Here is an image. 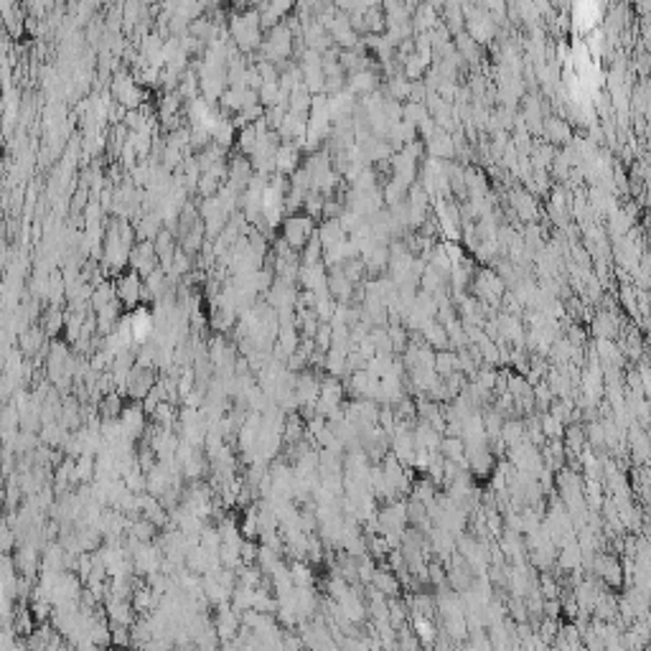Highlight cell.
<instances>
[{
	"label": "cell",
	"mask_w": 651,
	"mask_h": 651,
	"mask_svg": "<svg viewBox=\"0 0 651 651\" xmlns=\"http://www.w3.org/2000/svg\"><path fill=\"white\" fill-rule=\"evenodd\" d=\"M596 567H598V575L603 578L605 585L618 588L620 582H623V570H620L618 559H616V557H608V555H603V557H598Z\"/></svg>",
	"instance_id": "4"
},
{
	"label": "cell",
	"mask_w": 651,
	"mask_h": 651,
	"mask_svg": "<svg viewBox=\"0 0 651 651\" xmlns=\"http://www.w3.org/2000/svg\"><path fill=\"white\" fill-rule=\"evenodd\" d=\"M573 18L578 28L588 31V28H593V26L600 21V6H588V3H585V6H575Z\"/></svg>",
	"instance_id": "7"
},
{
	"label": "cell",
	"mask_w": 651,
	"mask_h": 651,
	"mask_svg": "<svg viewBox=\"0 0 651 651\" xmlns=\"http://www.w3.org/2000/svg\"><path fill=\"white\" fill-rule=\"evenodd\" d=\"M112 290H115L117 303H123V306H128V308L140 306V300L146 298V283H143V277H140L135 270L123 272V275L117 277V285Z\"/></svg>",
	"instance_id": "2"
},
{
	"label": "cell",
	"mask_w": 651,
	"mask_h": 651,
	"mask_svg": "<svg viewBox=\"0 0 651 651\" xmlns=\"http://www.w3.org/2000/svg\"><path fill=\"white\" fill-rule=\"evenodd\" d=\"M311 234H313V219L308 214H290L283 222V239L288 250H306Z\"/></svg>",
	"instance_id": "1"
},
{
	"label": "cell",
	"mask_w": 651,
	"mask_h": 651,
	"mask_svg": "<svg viewBox=\"0 0 651 651\" xmlns=\"http://www.w3.org/2000/svg\"><path fill=\"white\" fill-rule=\"evenodd\" d=\"M298 161H300V153H298V148L295 146H290V143L277 146L275 168L280 171V173H295V171H298Z\"/></svg>",
	"instance_id": "5"
},
{
	"label": "cell",
	"mask_w": 651,
	"mask_h": 651,
	"mask_svg": "<svg viewBox=\"0 0 651 651\" xmlns=\"http://www.w3.org/2000/svg\"><path fill=\"white\" fill-rule=\"evenodd\" d=\"M372 582H374V590H379L384 596H394L399 590L397 578H394L390 570H376V573L372 575Z\"/></svg>",
	"instance_id": "9"
},
{
	"label": "cell",
	"mask_w": 651,
	"mask_h": 651,
	"mask_svg": "<svg viewBox=\"0 0 651 651\" xmlns=\"http://www.w3.org/2000/svg\"><path fill=\"white\" fill-rule=\"evenodd\" d=\"M115 94H117V100H120V105H128V107H135L140 100V89L135 87V82H132L130 77H117Z\"/></svg>",
	"instance_id": "6"
},
{
	"label": "cell",
	"mask_w": 651,
	"mask_h": 651,
	"mask_svg": "<svg viewBox=\"0 0 651 651\" xmlns=\"http://www.w3.org/2000/svg\"><path fill=\"white\" fill-rule=\"evenodd\" d=\"M413 628H415V639H417L422 646H428V643L433 646V641H435V636H437V628L428 616H415Z\"/></svg>",
	"instance_id": "8"
},
{
	"label": "cell",
	"mask_w": 651,
	"mask_h": 651,
	"mask_svg": "<svg viewBox=\"0 0 651 651\" xmlns=\"http://www.w3.org/2000/svg\"><path fill=\"white\" fill-rule=\"evenodd\" d=\"M232 33L242 49H254L260 46V26H257V16H245L237 18L232 24Z\"/></svg>",
	"instance_id": "3"
}]
</instances>
